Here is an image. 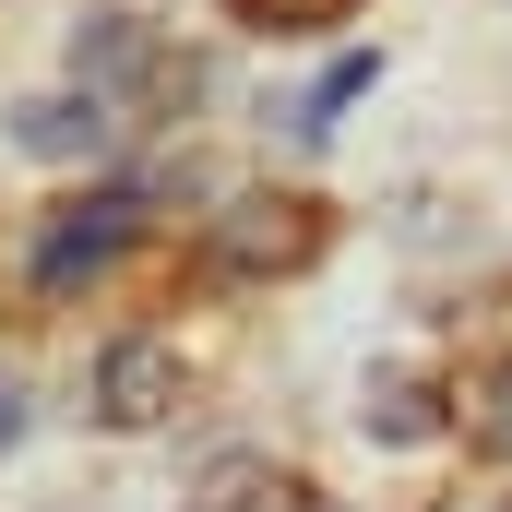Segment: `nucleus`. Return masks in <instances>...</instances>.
<instances>
[{"label":"nucleus","instance_id":"nucleus-8","mask_svg":"<svg viewBox=\"0 0 512 512\" xmlns=\"http://www.w3.org/2000/svg\"><path fill=\"white\" fill-rule=\"evenodd\" d=\"M24 441V382H0V453Z\"/></svg>","mask_w":512,"mask_h":512},{"label":"nucleus","instance_id":"nucleus-5","mask_svg":"<svg viewBox=\"0 0 512 512\" xmlns=\"http://www.w3.org/2000/svg\"><path fill=\"white\" fill-rule=\"evenodd\" d=\"M370 72H382V60H370V48H358V60H334V72H322V84H310V108H298V143H322V131L346 120V108H358V96H370Z\"/></svg>","mask_w":512,"mask_h":512},{"label":"nucleus","instance_id":"nucleus-4","mask_svg":"<svg viewBox=\"0 0 512 512\" xmlns=\"http://www.w3.org/2000/svg\"><path fill=\"white\" fill-rule=\"evenodd\" d=\"M108 96H84V84H72V96H36V108H24V155H108Z\"/></svg>","mask_w":512,"mask_h":512},{"label":"nucleus","instance_id":"nucleus-2","mask_svg":"<svg viewBox=\"0 0 512 512\" xmlns=\"http://www.w3.org/2000/svg\"><path fill=\"white\" fill-rule=\"evenodd\" d=\"M179 405V346L167 334H120L108 358H96V417L108 429H155Z\"/></svg>","mask_w":512,"mask_h":512},{"label":"nucleus","instance_id":"nucleus-1","mask_svg":"<svg viewBox=\"0 0 512 512\" xmlns=\"http://www.w3.org/2000/svg\"><path fill=\"white\" fill-rule=\"evenodd\" d=\"M131 239H143V191H84V203H60V215L36 227L24 286H36V298H72V286H84V274H108Z\"/></svg>","mask_w":512,"mask_h":512},{"label":"nucleus","instance_id":"nucleus-9","mask_svg":"<svg viewBox=\"0 0 512 512\" xmlns=\"http://www.w3.org/2000/svg\"><path fill=\"white\" fill-rule=\"evenodd\" d=\"M501 512H512V501H501Z\"/></svg>","mask_w":512,"mask_h":512},{"label":"nucleus","instance_id":"nucleus-6","mask_svg":"<svg viewBox=\"0 0 512 512\" xmlns=\"http://www.w3.org/2000/svg\"><path fill=\"white\" fill-rule=\"evenodd\" d=\"M251 24H274V36H310V24H334V12H358V0H239Z\"/></svg>","mask_w":512,"mask_h":512},{"label":"nucleus","instance_id":"nucleus-3","mask_svg":"<svg viewBox=\"0 0 512 512\" xmlns=\"http://www.w3.org/2000/svg\"><path fill=\"white\" fill-rule=\"evenodd\" d=\"M310 251V203H239V227L215 239L227 274H262V262H298Z\"/></svg>","mask_w":512,"mask_h":512},{"label":"nucleus","instance_id":"nucleus-7","mask_svg":"<svg viewBox=\"0 0 512 512\" xmlns=\"http://www.w3.org/2000/svg\"><path fill=\"white\" fill-rule=\"evenodd\" d=\"M477 453H512V358L489 370V393H477Z\"/></svg>","mask_w":512,"mask_h":512}]
</instances>
